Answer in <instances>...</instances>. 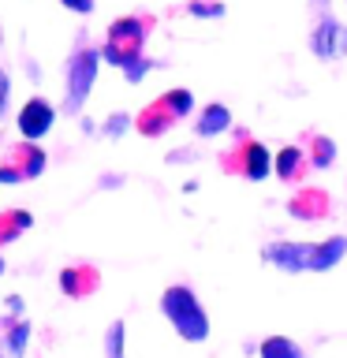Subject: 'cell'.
Here are the masks:
<instances>
[{"mask_svg": "<svg viewBox=\"0 0 347 358\" xmlns=\"http://www.w3.org/2000/svg\"><path fill=\"white\" fill-rule=\"evenodd\" d=\"M161 313L176 329L179 340H187V343L209 340V313L187 284H172V287L161 291Z\"/></svg>", "mask_w": 347, "mask_h": 358, "instance_id": "6da1fadb", "label": "cell"}, {"mask_svg": "<svg viewBox=\"0 0 347 358\" xmlns=\"http://www.w3.org/2000/svg\"><path fill=\"white\" fill-rule=\"evenodd\" d=\"M97 71H101V52L78 38V45L71 49L67 67H64V75H67L64 101H60L64 116H78V112L86 108V97H90V90H94V83H97Z\"/></svg>", "mask_w": 347, "mask_h": 358, "instance_id": "7a4b0ae2", "label": "cell"}, {"mask_svg": "<svg viewBox=\"0 0 347 358\" xmlns=\"http://www.w3.org/2000/svg\"><path fill=\"white\" fill-rule=\"evenodd\" d=\"M153 30V15H120L108 22L105 30V45H101V64L108 67H123L134 56H142L146 49V38Z\"/></svg>", "mask_w": 347, "mask_h": 358, "instance_id": "3957f363", "label": "cell"}, {"mask_svg": "<svg viewBox=\"0 0 347 358\" xmlns=\"http://www.w3.org/2000/svg\"><path fill=\"white\" fill-rule=\"evenodd\" d=\"M239 145H235V153L224 161V168H232V172H239L243 179H250V183H262V179L273 176V153L265 150L262 142L246 138V134L239 131Z\"/></svg>", "mask_w": 347, "mask_h": 358, "instance_id": "277c9868", "label": "cell"}, {"mask_svg": "<svg viewBox=\"0 0 347 358\" xmlns=\"http://www.w3.org/2000/svg\"><path fill=\"white\" fill-rule=\"evenodd\" d=\"M310 52L318 56V60H325V64L347 56V27L340 19H332V11H325V15H318V22H313Z\"/></svg>", "mask_w": 347, "mask_h": 358, "instance_id": "5b68a950", "label": "cell"}, {"mask_svg": "<svg viewBox=\"0 0 347 358\" xmlns=\"http://www.w3.org/2000/svg\"><path fill=\"white\" fill-rule=\"evenodd\" d=\"M15 123H19V134L27 142H41L45 134L52 131V123H56V105H52V101H45L41 94H34L27 105L19 108Z\"/></svg>", "mask_w": 347, "mask_h": 358, "instance_id": "8992f818", "label": "cell"}, {"mask_svg": "<svg viewBox=\"0 0 347 358\" xmlns=\"http://www.w3.org/2000/svg\"><path fill=\"white\" fill-rule=\"evenodd\" d=\"M310 250H313V243H302V239H276V243L262 246V262H269L273 268H280V273H306Z\"/></svg>", "mask_w": 347, "mask_h": 358, "instance_id": "52a82bcc", "label": "cell"}, {"mask_svg": "<svg viewBox=\"0 0 347 358\" xmlns=\"http://www.w3.org/2000/svg\"><path fill=\"white\" fill-rule=\"evenodd\" d=\"M8 164L15 168V172H19V179L27 183V179H41L45 164H49V157H45L41 142H27V138H22L19 145H11V153H8Z\"/></svg>", "mask_w": 347, "mask_h": 358, "instance_id": "ba28073f", "label": "cell"}, {"mask_svg": "<svg viewBox=\"0 0 347 358\" xmlns=\"http://www.w3.org/2000/svg\"><path fill=\"white\" fill-rule=\"evenodd\" d=\"M101 287V273L94 265H67L60 268V291L67 299H90Z\"/></svg>", "mask_w": 347, "mask_h": 358, "instance_id": "9c48e42d", "label": "cell"}, {"mask_svg": "<svg viewBox=\"0 0 347 358\" xmlns=\"http://www.w3.org/2000/svg\"><path fill=\"white\" fill-rule=\"evenodd\" d=\"M131 123H134V131H139L142 138H161V134H164V131H172L179 120L161 105V101H150V105H146L139 116H131Z\"/></svg>", "mask_w": 347, "mask_h": 358, "instance_id": "30bf717a", "label": "cell"}, {"mask_svg": "<svg viewBox=\"0 0 347 358\" xmlns=\"http://www.w3.org/2000/svg\"><path fill=\"white\" fill-rule=\"evenodd\" d=\"M344 254H347V235H329V239L313 243L306 273H329V268L344 262Z\"/></svg>", "mask_w": 347, "mask_h": 358, "instance_id": "8fae6325", "label": "cell"}, {"mask_svg": "<svg viewBox=\"0 0 347 358\" xmlns=\"http://www.w3.org/2000/svg\"><path fill=\"white\" fill-rule=\"evenodd\" d=\"M228 127H232V112H228V105H220V101L206 105L198 112V120H194V134H198V138H217V134H224Z\"/></svg>", "mask_w": 347, "mask_h": 358, "instance_id": "7c38bea8", "label": "cell"}, {"mask_svg": "<svg viewBox=\"0 0 347 358\" xmlns=\"http://www.w3.org/2000/svg\"><path fill=\"white\" fill-rule=\"evenodd\" d=\"M273 172L284 179V183L302 179V172H306V150H299V145H284V150L273 157Z\"/></svg>", "mask_w": 347, "mask_h": 358, "instance_id": "4fadbf2b", "label": "cell"}, {"mask_svg": "<svg viewBox=\"0 0 347 358\" xmlns=\"http://www.w3.org/2000/svg\"><path fill=\"white\" fill-rule=\"evenodd\" d=\"M30 343V321L27 317H8L4 321V351L0 358H22Z\"/></svg>", "mask_w": 347, "mask_h": 358, "instance_id": "5bb4252c", "label": "cell"}, {"mask_svg": "<svg viewBox=\"0 0 347 358\" xmlns=\"http://www.w3.org/2000/svg\"><path fill=\"white\" fill-rule=\"evenodd\" d=\"M291 217H299V220H318L329 213V198L321 194V190H302L299 198H291Z\"/></svg>", "mask_w": 347, "mask_h": 358, "instance_id": "9a60e30c", "label": "cell"}, {"mask_svg": "<svg viewBox=\"0 0 347 358\" xmlns=\"http://www.w3.org/2000/svg\"><path fill=\"white\" fill-rule=\"evenodd\" d=\"M254 351H257V358H306V351L295 340H288V336H265Z\"/></svg>", "mask_w": 347, "mask_h": 358, "instance_id": "2e32d148", "label": "cell"}, {"mask_svg": "<svg viewBox=\"0 0 347 358\" xmlns=\"http://www.w3.org/2000/svg\"><path fill=\"white\" fill-rule=\"evenodd\" d=\"M34 228V217L27 209H11V213H0V246L15 243L22 231Z\"/></svg>", "mask_w": 347, "mask_h": 358, "instance_id": "e0dca14e", "label": "cell"}, {"mask_svg": "<svg viewBox=\"0 0 347 358\" xmlns=\"http://www.w3.org/2000/svg\"><path fill=\"white\" fill-rule=\"evenodd\" d=\"M157 101H161V105H164L168 112H172L176 120H187L190 112H194V94H190V90H183V86L168 90V94H161Z\"/></svg>", "mask_w": 347, "mask_h": 358, "instance_id": "ac0fdd59", "label": "cell"}, {"mask_svg": "<svg viewBox=\"0 0 347 358\" xmlns=\"http://www.w3.org/2000/svg\"><path fill=\"white\" fill-rule=\"evenodd\" d=\"M336 161V142L325 138V134H313L310 138V164L313 168H332Z\"/></svg>", "mask_w": 347, "mask_h": 358, "instance_id": "d6986e66", "label": "cell"}, {"mask_svg": "<svg viewBox=\"0 0 347 358\" xmlns=\"http://www.w3.org/2000/svg\"><path fill=\"white\" fill-rule=\"evenodd\" d=\"M123 347H127V324L112 321L105 332V358H123Z\"/></svg>", "mask_w": 347, "mask_h": 358, "instance_id": "ffe728a7", "label": "cell"}, {"mask_svg": "<svg viewBox=\"0 0 347 358\" xmlns=\"http://www.w3.org/2000/svg\"><path fill=\"white\" fill-rule=\"evenodd\" d=\"M153 67H157V60H150V56L142 52V56H134V60H127V64H123L120 71H123V78H127L131 86H139L142 78H146V75L153 71Z\"/></svg>", "mask_w": 347, "mask_h": 358, "instance_id": "44dd1931", "label": "cell"}, {"mask_svg": "<svg viewBox=\"0 0 347 358\" xmlns=\"http://www.w3.org/2000/svg\"><path fill=\"white\" fill-rule=\"evenodd\" d=\"M127 127H131V116L127 112H112V116L101 123V138H123V134H127Z\"/></svg>", "mask_w": 347, "mask_h": 358, "instance_id": "7402d4cb", "label": "cell"}, {"mask_svg": "<svg viewBox=\"0 0 347 358\" xmlns=\"http://www.w3.org/2000/svg\"><path fill=\"white\" fill-rule=\"evenodd\" d=\"M187 11L194 19H224V11H228V8H224L220 0H190Z\"/></svg>", "mask_w": 347, "mask_h": 358, "instance_id": "603a6c76", "label": "cell"}, {"mask_svg": "<svg viewBox=\"0 0 347 358\" xmlns=\"http://www.w3.org/2000/svg\"><path fill=\"white\" fill-rule=\"evenodd\" d=\"M8 101H11V75L0 67V120L8 116Z\"/></svg>", "mask_w": 347, "mask_h": 358, "instance_id": "cb8c5ba5", "label": "cell"}, {"mask_svg": "<svg viewBox=\"0 0 347 358\" xmlns=\"http://www.w3.org/2000/svg\"><path fill=\"white\" fill-rule=\"evenodd\" d=\"M67 11H75V15H90L94 11V0H60Z\"/></svg>", "mask_w": 347, "mask_h": 358, "instance_id": "d4e9b609", "label": "cell"}, {"mask_svg": "<svg viewBox=\"0 0 347 358\" xmlns=\"http://www.w3.org/2000/svg\"><path fill=\"white\" fill-rule=\"evenodd\" d=\"M0 183H4V187H15V183H22V179H19V172H15V168H11L8 161L0 164Z\"/></svg>", "mask_w": 347, "mask_h": 358, "instance_id": "484cf974", "label": "cell"}, {"mask_svg": "<svg viewBox=\"0 0 347 358\" xmlns=\"http://www.w3.org/2000/svg\"><path fill=\"white\" fill-rule=\"evenodd\" d=\"M4 306H8V317H22V310H27V302H22L19 295H8V299H4Z\"/></svg>", "mask_w": 347, "mask_h": 358, "instance_id": "4316f807", "label": "cell"}, {"mask_svg": "<svg viewBox=\"0 0 347 358\" xmlns=\"http://www.w3.org/2000/svg\"><path fill=\"white\" fill-rule=\"evenodd\" d=\"M101 187H105V190H116V187H123V176H120V172H105V176H101Z\"/></svg>", "mask_w": 347, "mask_h": 358, "instance_id": "83f0119b", "label": "cell"}, {"mask_svg": "<svg viewBox=\"0 0 347 358\" xmlns=\"http://www.w3.org/2000/svg\"><path fill=\"white\" fill-rule=\"evenodd\" d=\"M27 75L34 78V83H38V78H41V71H38V64H34V60H27Z\"/></svg>", "mask_w": 347, "mask_h": 358, "instance_id": "f1b7e54d", "label": "cell"}, {"mask_svg": "<svg viewBox=\"0 0 347 358\" xmlns=\"http://www.w3.org/2000/svg\"><path fill=\"white\" fill-rule=\"evenodd\" d=\"M0 273H4V257H0Z\"/></svg>", "mask_w": 347, "mask_h": 358, "instance_id": "f546056e", "label": "cell"}]
</instances>
